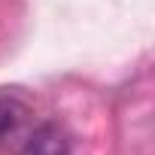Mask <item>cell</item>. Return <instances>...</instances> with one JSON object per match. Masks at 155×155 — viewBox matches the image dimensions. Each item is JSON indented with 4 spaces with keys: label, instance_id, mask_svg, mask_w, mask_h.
Returning <instances> with one entry per match:
<instances>
[{
    "label": "cell",
    "instance_id": "obj_1",
    "mask_svg": "<svg viewBox=\"0 0 155 155\" xmlns=\"http://www.w3.org/2000/svg\"><path fill=\"white\" fill-rule=\"evenodd\" d=\"M18 155H73V143H70V134L61 125L46 122L25 140Z\"/></svg>",
    "mask_w": 155,
    "mask_h": 155
},
{
    "label": "cell",
    "instance_id": "obj_2",
    "mask_svg": "<svg viewBox=\"0 0 155 155\" xmlns=\"http://www.w3.org/2000/svg\"><path fill=\"white\" fill-rule=\"evenodd\" d=\"M28 119V104L9 91H0V146H3Z\"/></svg>",
    "mask_w": 155,
    "mask_h": 155
}]
</instances>
